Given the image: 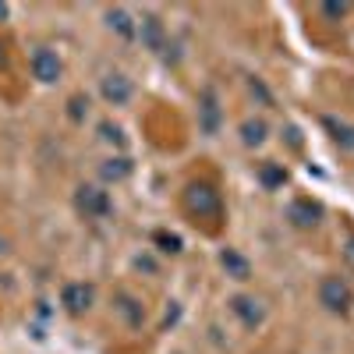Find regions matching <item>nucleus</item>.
Wrapping results in <instances>:
<instances>
[{
  "mask_svg": "<svg viewBox=\"0 0 354 354\" xmlns=\"http://www.w3.org/2000/svg\"><path fill=\"white\" fill-rule=\"evenodd\" d=\"M344 262H347L351 270H354V234H351V238H347V245H344Z\"/></svg>",
  "mask_w": 354,
  "mask_h": 354,
  "instance_id": "4be33fe9",
  "label": "nucleus"
},
{
  "mask_svg": "<svg viewBox=\"0 0 354 354\" xmlns=\"http://www.w3.org/2000/svg\"><path fill=\"white\" fill-rule=\"evenodd\" d=\"M93 301H96V290H93V283H82V280H75V283H64V290H61V305H64V312L68 315H85L88 308H93Z\"/></svg>",
  "mask_w": 354,
  "mask_h": 354,
  "instance_id": "39448f33",
  "label": "nucleus"
},
{
  "mask_svg": "<svg viewBox=\"0 0 354 354\" xmlns=\"http://www.w3.org/2000/svg\"><path fill=\"white\" fill-rule=\"evenodd\" d=\"M135 25H138L135 28V39H142L145 50H153V53H163L167 50V28H163V21L156 15H142Z\"/></svg>",
  "mask_w": 354,
  "mask_h": 354,
  "instance_id": "0eeeda50",
  "label": "nucleus"
},
{
  "mask_svg": "<svg viewBox=\"0 0 354 354\" xmlns=\"http://www.w3.org/2000/svg\"><path fill=\"white\" fill-rule=\"evenodd\" d=\"M220 266L230 280H252V262L238 252V248H223L220 252Z\"/></svg>",
  "mask_w": 354,
  "mask_h": 354,
  "instance_id": "f8f14e48",
  "label": "nucleus"
},
{
  "mask_svg": "<svg viewBox=\"0 0 354 354\" xmlns=\"http://www.w3.org/2000/svg\"><path fill=\"white\" fill-rule=\"evenodd\" d=\"M131 93H135V85H131V78L121 75V71H110V75L100 82V96H103L110 106H124V103L131 100Z\"/></svg>",
  "mask_w": 354,
  "mask_h": 354,
  "instance_id": "6e6552de",
  "label": "nucleus"
},
{
  "mask_svg": "<svg viewBox=\"0 0 354 354\" xmlns=\"http://www.w3.org/2000/svg\"><path fill=\"white\" fill-rule=\"evenodd\" d=\"M32 78H39L43 85H53L57 78H61V71H64V64H61V57H57L50 46H36L32 50Z\"/></svg>",
  "mask_w": 354,
  "mask_h": 354,
  "instance_id": "423d86ee",
  "label": "nucleus"
},
{
  "mask_svg": "<svg viewBox=\"0 0 354 354\" xmlns=\"http://www.w3.org/2000/svg\"><path fill=\"white\" fill-rule=\"evenodd\" d=\"M8 15H11V8H8V4H0V21H8Z\"/></svg>",
  "mask_w": 354,
  "mask_h": 354,
  "instance_id": "a878e982",
  "label": "nucleus"
},
{
  "mask_svg": "<svg viewBox=\"0 0 354 354\" xmlns=\"http://www.w3.org/2000/svg\"><path fill=\"white\" fill-rule=\"evenodd\" d=\"M131 170H135V163H131L128 156H110V160L100 163V177H103L106 185L124 181V177H131Z\"/></svg>",
  "mask_w": 354,
  "mask_h": 354,
  "instance_id": "ddd939ff",
  "label": "nucleus"
},
{
  "mask_svg": "<svg viewBox=\"0 0 354 354\" xmlns=\"http://www.w3.org/2000/svg\"><path fill=\"white\" fill-rule=\"evenodd\" d=\"M100 138H103V142H110V145H124V131L117 128V124H110V121H103V124H100Z\"/></svg>",
  "mask_w": 354,
  "mask_h": 354,
  "instance_id": "aec40b11",
  "label": "nucleus"
},
{
  "mask_svg": "<svg viewBox=\"0 0 354 354\" xmlns=\"http://www.w3.org/2000/svg\"><path fill=\"white\" fill-rule=\"evenodd\" d=\"M4 64H8V46L0 43V68H4Z\"/></svg>",
  "mask_w": 354,
  "mask_h": 354,
  "instance_id": "393cba45",
  "label": "nucleus"
},
{
  "mask_svg": "<svg viewBox=\"0 0 354 354\" xmlns=\"http://www.w3.org/2000/svg\"><path fill=\"white\" fill-rule=\"evenodd\" d=\"M153 245H156L163 255H181V238H177V234H170V230H156V234H153Z\"/></svg>",
  "mask_w": 354,
  "mask_h": 354,
  "instance_id": "a211bd4d",
  "label": "nucleus"
},
{
  "mask_svg": "<svg viewBox=\"0 0 354 354\" xmlns=\"http://www.w3.org/2000/svg\"><path fill=\"white\" fill-rule=\"evenodd\" d=\"M241 142L248 145V149H259V145H266V138H270V124L262 121V117H248V121H241Z\"/></svg>",
  "mask_w": 354,
  "mask_h": 354,
  "instance_id": "4468645a",
  "label": "nucleus"
},
{
  "mask_svg": "<svg viewBox=\"0 0 354 354\" xmlns=\"http://www.w3.org/2000/svg\"><path fill=\"white\" fill-rule=\"evenodd\" d=\"M68 117H71L75 124H82L85 117H88V96H82V93L71 96V100H68Z\"/></svg>",
  "mask_w": 354,
  "mask_h": 354,
  "instance_id": "6ab92c4d",
  "label": "nucleus"
},
{
  "mask_svg": "<svg viewBox=\"0 0 354 354\" xmlns=\"http://www.w3.org/2000/svg\"><path fill=\"white\" fill-rule=\"evenodd\" d=\"M227 305H230L234 315L241 319V326H245V330H259L262 322H266V305L255 298V294H234Z\"/></svg>",
  "mask_w": 354,
  "mask_h": 354,
  "instance_id": "20e7f679",
  "label": "nucleus"
},
{
  "mask_svg": "<svg viewBox=\"0 0 354 354\" xmlns=\"http://www.w3.org/2000/svg\"><path fill=\"white\" fill-rule=\"evenodd\" d=\"M319 305L326 308V312H333V315H347V312L354 308V290H351V283H347L344 277H337V273L322 277V280H319Z\"/></svg>",
  "mask_w": 354,
  "mask_h": 354,
  "instance_id": "f03ea898",
  "label": "nucleus"
},
{
  "mask_svg": "<svg viewBox=\"0 0 354 354\" xmlns=\"http://www.w3.org/2000/svg\"><path fill=\"white\" fill-rule=\"evenodd\" d=\"M351 11V4H347V0H326V4H322V15H326V18H344Z\"/></svg>",
  "mask_w": 354,
  "mask_h": 354,
  "instance_id": "412c9836",
  "label": "nucleus"
},
{
  "mask_svg": "<svg viewBox=\"0 0 354 354\" xmlns=\"http://www.w3.org/2000/svg\"><path fill=\"white\" fill-rule=\"evenodd\" d=\"M181 205H185V213H188L195 223H198V220H220V216H223V198H220L216 185H209V181H192V185H185Z\"/></svg>",
  "mask_w": 354,
  "mask_h": 354,
  "instance_id": "f257e3e1",
  "label": "nucleus"
},
{
  "mask_svg": "<svg viewBox=\"0 0 354 354\" xmlns=\"http://www.w3.org/2000/svg\"><path fill=\"white\" fill-rule=\"evenodd\" d=\"M322 124H326L330 138L340 145V149H351L354 153V128L347 121H337V117H322Z\"/></svg>",
  "mask_w": 354,
  "mask_h": 354,
  "instance_id": "f3484780",
  "label": "nucleus"
},
{
  "mask_svg": "<svg viewBox=\"0 0 354 354\" xmlns=\"http://www.w3.org/2000/svg\"><path fill=\"white\" fill-rule=\"evenodd\" d=\"M113 308L121 312V319L128 322L131 330H138L142 322H145V305L135 298V294H128V290H117L113 294Z\"/></svg>",
  "mask_w": 354,
  "mask_h": 354,
  "instance_id": "9b49d317",
  "label": "nucleus"
},
{
  "mask_svg": "<svg viewBox=\"0 0 354 354\" xmlns=\"http://www.w3.org/2000/svg\"><path fill=\"white\" fill-rule=\"evenodd\" d=\"M106 25H110L121 39H135V28H138L135 18H131L124 8H110V11H106Z\"/></svg>",
  "mask_w": 354,
  "mask_h": 354,
  "instance_id": "dca6fc26",
  "label": "nucleus"
},
{
  "mask_svg": "<svg viewBox=\"0 0 354 354\" xmlns=\"http://www.w3.org/2000/svg\"><path fill=\"white\" fill-rule=\"evenodd\" d=\"M259 181H262L266 192L283 188V185H287V167H283V163H273V160H266V163L259 167Z\"/></svg>",
  "mask_w": 354,
  "mask_h": 354,
  "instance_id": "2eb2a0df",
  "label": "nucleus"
},
{
  "mask_svg": "<svg viewBox=\"0 0 354 354\" xmlns=\"http://www.w3.org/2000/svg\"><path fill=\"white\" fill-rule=\"evenodd\" d=\"M75 209L85 216V220H106L113 213V198L110 192H103L100 185H82L75 192Z\"/></svg>",
  "mask_w": 354,
  "mask_h": 354,
  "instance_id": "7ed1b4c3",
  "label": "nucleus"
},
{
  "mask_svg": "<svg viewBox=\"0 0 354 354\" xmlns=\"http://www.w3.org/2000/svg\"><path fill=\"white\" fill-rule=\"evenodd\" d=\"M198 124L205 135L220 131V100H216V88H209V85L198 93Z\"/></svg>",
  "mask_w": 354,
  "mask_h": 354,
  "instance_id": "9d476101",
  "label": "nucleus"
},
{
  "mask_svg": "<svg viewBox=\"0 0 354 354\" xmlns=\"http://www.w3.org/2000/svg\"><path fill=\"white\" fill-rule=\"evenodd\" d=\"M287 142L294 145V149H301V135H298V128H294V124L287 128Z\"/></svg>",
  "mask_w": 354,
  "mask_h": 354,
  "instance_id": "5701e85b",
  "label": "nucleus"
},
{
  "mask_svg": "<svg viewBox=\"0 0 354 354\" xmlns=\"http://www.w3.org/2000/svg\"><path fill=\"white\" fill-rule=\"evenodd\" d=\"M135 266H138V270H145V273H153V270H156V266H153V259H142V255L135 259Z\"/></svg>",
  "mask_w": 354,
  "mask_h": 354,
  "instance_id": "b1692460",
  "label": "nucleus"
},
{
  "mask_svg": "<svg viewBox=\"0 0 354 354\" xmlns=\"http://www.w3.org/2000/svg\"><path fill=\"white\" fill-rule=\"evenodd\" d=\"M287 220H290V227H298V230H312L322 220V205L312 202V198H294L287 205Z\"/></svg>",
  "mask_w": 354,
  "mask_h": 354,
  "instance_id": "1a4fd4ad",
  "label": "nucleus"
}]
</instances>
